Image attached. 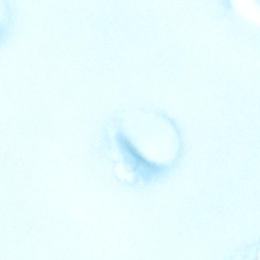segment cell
<instances>
[{"instance_id": "cell-1", "label": "cell", "mask_w": 260, "mask_h": 260, "mask_svg": "<svg viewBox=\"0 0 260 260\" xmlns=\"http://www.w3.org/2000/svg\"><path fill=\"white\" fill-rule=\"evenodd\" d=\"M126 148V149L128 150L129 153L133 155V156L136 158V159L138 160L141 164H143L145 166L147 167L148 168L153 170L154 167L152 165H151L148 161L146 160L143 156H142L140 153L137 151V150L132 146L128 141L127 140H125L123 141V144Z\"/></svg>"}]
</instances>
